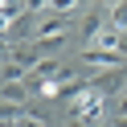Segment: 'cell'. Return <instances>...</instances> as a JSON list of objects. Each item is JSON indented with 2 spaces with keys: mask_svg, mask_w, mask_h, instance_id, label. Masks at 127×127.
Here are the masks:
<instances>
[{
  "mask_svg": "<svg viewBox=\"0 0 127 127\" xmlns=\"http://www.w3.org/2000/svg\"><path fill=\"white\" fill-rule=\"evenodd\" d=\"M102 115H107V98H102L98 90H90V82H86L78 94H70V119H82V123L98 127Z\"/></svg>",
  "mask_w": 127,
  "mask_h": 127,
  "instance_id": "cell-1",
  "label": "cell"
},
{
  "mask_svg": "<svg viewBox=\"0 0 127 127\" xmlns=\"http://www.w3.org/2000/svg\"><path fill=\"white\" fill-rule=\"evenodd\" d=\"M82 62H86L90 70H107V74H111V70H123L127 58H123V53H107V49H86Z\"/></svg>",
  "mask_w": 127,
  "mask_h": 127,
  "instance_id": "cell-2",
  "label": "cell"
},
{
  "mask_svg": "<svg viewBox=\"0 0 127 127\" xmlns=\"http://www.w3.org/2000/svg\"><path fill=\"white\" fill-rule=\"evenodd\" d=\"M70 33V21L66 17H45V21H37V33H33V41H49V37H66Z\"/></svg>",
  "mask_w": 127,
  "mask_h": 127,
  "instance_id": "cell-3",
  "label": "cell"
},
{
  "mask_svg": "<svg viewBox=\"0 0 127 127\" xmlns=\"http://www.w3.org/2000/svg\"><path fill=\"white\" fill-rule=\"evenodd\" d=\"M119 86H123V74H119V70H111V74H98V78H90V90H98L102 98L119 94Z\"/></svg>",
  "mask_w": 127,
  "mask_h": 127,
  "instance_id": "cell-4",
  "label": "cell"
},
{
  "mask_svg": "<svg viewBox=\"0 0 127 127\" xmlns=\"http://www.w3.org/2000/svg\"><path fill=\"white\" fill-rule=\"evenodd\" d=\"M119 41H123V33L107 25V29H102V33H98V37L90 41V49H107V53H119Z\"/></svg>",
  "mask_w": 127,
  "mask_h": 127,
  "instance_id": "cell-5",
  "label": "cell"
},
{
  "mask_svg": "<svg viewBox=\"0 0 127 127\" xmlns=\"http://www.w3.org/2000/svg\"><path fill=\"white\" fill-rule=\"evenodd\" d=\"M25 98H29V86H12V82H0V102L25 107Z\"/></svg>",
  "mask_w": 127,
  "mask_h": 127,
  "instance_id": "cell-6",
  "label": "cell"
},
{
  "mask_svg": "<svg viewBox=\"0 0 127 127\" xmlns=\"http://www.w3.org/2000/svg\"><path fill=\"white\" fill-rule=\"evenodd\" d=\"M25 78H29V70H25V66H17V62H4V66H0V82L25 86Z\"/></svg>",
  "mask_w": 127,
  "mask_h": 127,
  "instance_id": "cell-7",
  "label": "cell"
},
{
  "mask_svg": "<svg viewBox=\"0 0 127 127\" xmlns=\"http://www.w3.org/2000/svg\"><path fill=\"white\" fill-rule=\"evenodd\" d=\"M111 29H119V33H127V0H119V4H111Z\"/></svg>",
  "mask_w": 127,
  "mask_h": 127,
  "instance_id": "cell-8",
  "label": "cell"
},
{
  "mask_svg": "<svg viewBox=\"0 0 127 127\" xmlns=\"http://www.w3.org/2000/svg\"><path fill=\"white\" fill-rule=\"evenodd\" d=\"M102 29H107V21H102V17H98V12H86V21H82V33H86V37H90V41H94V37H98V33H102Z\"/></svg>",
  "mask_w": 127,
  "mask_h": 127,
  "instance_id": "cell-9",
  "label": "cell"
},
{
  "mask_svg": "<svg viewBox=\"0 0 127 127\" xmlns=\"http://www.w3.org/2000/svg\"><path fill=\"white\" fill-rule=\"evenodd\" d=\"M21 115H25L21 107H12V102H0V123H12V127H17V119H21Z\"/></svg>",
  "mask_w": 127,
  "mask_h": 127,
  "instance_id": "cell-10",
  "label": "cell"
},
{
  "mask_svg": "<svg viewBox=\"0 0 127 127\" xmlns=\"http://www.w3.org/2000/svg\"><path fill=\"white\" fill-rule=\"evenodd\" d=\"M17 127H49V123H45L41 115H21V119H17Z\"/></svg>",
  "mask_w": 127,
  "mask_h": 127,
  "instance_id": "cell-11",
  "label": "cell"
},
{
  "mask_svg": "<svg viewBox=\"0 0 127 127\" xmlns=\"http://www.w3.org/2000/svg\"><path fill=\"white\" fill-rule=\"evenodd\" d=\"M12 53H17V49H12V41H8V37H0V58L12 62Z\"/></svg>",
  "mask_w": 127,
  "mask_h": 127,
  "instance_id": "cell-12",
  "label": "cell"
},
{
  "mask_svg": "<svg viewBox=\"0 0 127 127\" xmlns=\"http://www.w3.org/2000/svg\"><path fill=\"white\" fill-rule=\"evenodd\" d=\"M119 115L127 119V94H119Z\"/></svg>",
  "mask_w": 127,
  "mask_h": 127,
  "instance_id": "cell-13",
  "label": "cell"
},
{
  "mask_svg": "<svg viewBox=\"0 0 127 127\" xmlns=\"http://www.w3.org/2000/svg\"><path fill=\"white\" fill-rule=\"evenodd\" d=\"M111 123H115V127H127V119H123V115H115V119H111Z\"/></svg>",
  "mask_w": 127,
  "mask_h": 127,
  "instance_id": "cell-14",
  "label": "cell"
},
{
  "mask_svg": "<svg viewBox=\"0 0 127 127\" xmlns=\"http://www.w3.org/2000/svg\"><path fill=\"white\" fill-rule=\"evenodd\" d=\"M70 127H90V123H82V119H70Z\"/></svg>",
  "mask_w": 127,
  "mask_h": 127,
  "instance_id": "cell-15",
  "label": "cell"
},
{
  "mask_svg": "<svg viewBox=\"0 0 127 127\" xmlns=\"http://www.w3.org/2000/svg\"><path fill=\"white\" fill-rule=\"evenodd\" d=\"M98 127H115V123H111V119H102V123H98Z\"/></svg>",
  "mask_w": 127,
  "mask_h": 127,
  "instance_id": "cell-16",
  "label": "cell"
}]
</instances>
